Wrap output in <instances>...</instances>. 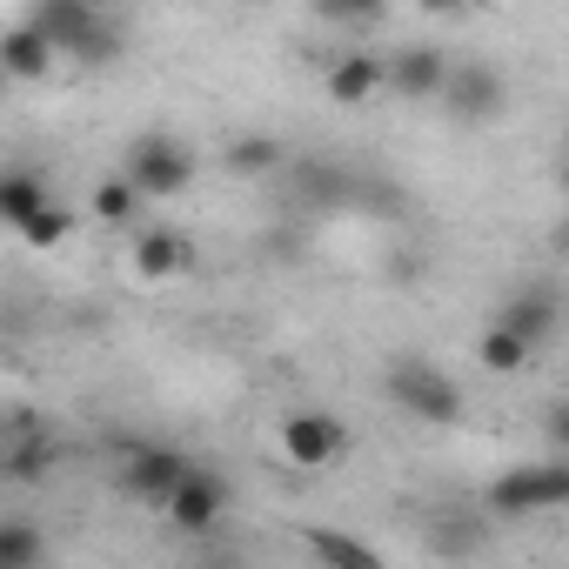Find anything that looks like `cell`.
<instances>
[{"instance_id":"obj_1","label":"cell","mask_w":569,"mask_h":569,"mask_svg":"<svg viewBox=\"0 0 569 569\" xmlns=\"http://www.w3.org/2000/svg\"><path fill=\"white\" fill-rule=\"evenodd\" d=\"M28 28L54 54H74V61H114V48H121V28L101 8H88V0H41L28 14Z\"/></svg>"},{"instance_id":"obj_2","label":"cell","mask_w":569,"mask_h":569,"mask_svg":"<svg viewBox=\"0 0 569 569\" xmlns=\"http://www.w3.org/2000/svg\"><path fill=\"white\" fill-rule=\"evenodd\" d=\"M121 181L134 188V201H174V194L194 188V154L174 134H141L128 148V174Z\"/></svg>"},{"instance_id":"obj_3","label":"cell","mask_w":569,"mask_h":569,"mask_svg":"<svg viewBox=\"0 0 569 569\" xmlns=\"http://www.w3.org/2000/svg\"><path fill=\"white\" fill-rule=\"evenodd\" d=\"M389 396H396L416 422H436V429L462 422V389H456L436 362H396V369H389Z\"/></svg>"},{"instance_id":"obj_4","label":"cell","mask_w":569,"mask_h":569,"mask_svg":"<svg viewBox=\"0 0 569 569\" xmlns=\"http://www.w3.org/2000/svg\"><path fill=\"white\" fill-rule=\"evenodd\" d=\"M569 496V462H522V469H502L489 482V509L496 516H529V509H556Z\"/></svg>"},{"instance_id":"obj_5","label":"cell","mask_w":569,"mask_h":569,"mask_svg":"<svg viewBox=\"0 0 569 569\" xmlns=\"http://www.w3.org/2000/svg\"><path fill=\"white\" fill-rule=\"evenodd\" d=\"M161 509H168V522H174V529L208 536V529L221 522V509H228V482H221L214 469H188V476H181V489H174Z\"/></svg>"},{"instance_id":"obj_6","label":"cell","mask_w":569,"mask_h":569,"mask_svg":"<svg viewBox=\"0 0 569 569\" xmlns=\"http://www.w3.org/2000/svg\"><path fill=\"white\" fill-rule=\"evenodd\" d=\"M342 442H349V429L329 409H302V416H289V429H281V449H289L296 469H329L342 456Z\"/></svg>"},{"instance_id":"obj_7","label":"cell","mask_w":569,"mask_h":569,"mask_svg":"<svg viewBox=\"0 0 569 569\" xmlns=\"http://www.w3.org/2000/svg\"><path fill=\"white\" fill-rule=\"evenodd\" d=\"M556 322H562V302H556V289H516L502 309H496V322L489 329H502V336H516L522 349H536V342H549L556 336Z\"/></svg>"},{"instance_id":"obj_8","label":"cell","mask_w":569,"mask_h":569,"mask_svg":"<svg viewBox=\"0 0 569 569\" xmlns=\"http://www.w3.org/2000/svg\"><path fill=\"white\" fill-rule=\"evenodd\" d=\"M194 462L181 456V449H168V442H148V449H134L128 456V476H121V489L134 496V502H168L174 489H181V476H188Z\"/></svg>"},{"instance_id":"obj_9","label":"cell","mask_w":569,"mask_h":569,"mask_svg":"<svg viewBox=\"0 0 569 569\" xmlns=\"http://www.w3.org/2000/svg\"><path fill=\"white\" fill-rule=\"evenodd\" d=\"M442 101H449L456 121H496L502 114V74L482 68V61H462V68H449Z\"/></svg>"},{"instance_id":"obj_10","label":"cell","mask_w":569,"mask_h":569,"mask_svg":"<svg viewBox=\"0 0 569 569\" xmlns=\"http://www.w3.org/2000/svg\"><path fill=\"white\" fill-rule=\"evenodd\" d=\"M382 81H389L402 101H429V94H442V81H449V54L429 48V41H416V48H402V54L382 68Z\"/></svg>"},{"instance_id":"obj_11","label":"cell","mask_w":569,"mask_h":569,"mask_svg":"<svg viewBox=\"0 0 569 569\" xmlns=\"http://www.w3.org/2000/svg\"><path fill=\"white\" fill-rule=\"evenodd\" d=\"M48 68H54V48L28 21H14L8 34H0V81H41Z\"/></svg>"},{"instance_id":"obj_12","label":"cell","mask_w":569,"mask_h":569,"mask_svg":"<svg viewBox=\"0 0 569 569\" xmlns=\"http://www.w3.org/2000/svg\"><path fill=\"white\" fill-rule=\"evenodd\" d=\"M134 268H141L148 281H174L181 268H194V248H188L174 228H141V234H134Z\"/></svg>"},{"instance_id":"obj_13","label":"cell","mask_w":569,"mask_h":569,"mask_svg":"<svg viewBox=\"0 0 569 569\" xmlns=\"http://www.w3.org/2000/svg\"><path fill=\"white\" fill-rule=\"evenodd\" d=\"M41 208H54V194H48V181H41L34 168H0V221H8V228H28Z\"/></svg>"},{"instance_id":"obj_14","label":"cell","mask_w":569,"mask_h":569,"mask_svg":"<svg viewBox=\"0 0 569 569\" xmlns=\"http://www.w3.org/2000/svg\"><path fill=\"white\" fill-rule=\"evenodd\" d=\"M309 536V549H316V562L322 569H389L362 536H349V529H329V522H316V529H302Z\"/></svg>"},{"instance_id":"obj_15","label":"cell","mask_w":569,"mask_h":569,"mask_svg":"<svg viewBox=\"0 0 569 569\" xmlns=\"http://www.w3.org/2000/svg\"><path fill=\"white\" fill-rule=\"evenodd\" d=\"M376 88H382V54H342L329 68V101L336 108H362Z\"/></svg>"},{"instance_id":"obj_16","label":"cell","mask_w":569,"mask_h":569,"mask_svg":"<svg viewBox=\"0 0 569 569\" xmlns=\"http://www.w3.org/2000/svg\"><path fill=\"white\" fill-rule=\"evenodd\" d=\"M296 194H302V201H316V208H342V201H356V181H349L336 161L302 154V161H296Z\"/></svg>"},{"instance_id":"obj_17","label":"cell","mask_w":569,"mask_h":569,"mask_svg":"<svg viewBox=\"0 0 569 569\" xmlns=\"http://www.w3.org/2000/svg\"><path fill=\"white\" fill-rule=\"evenodd\" d=\"M41 556H48V536L28 516H0V569H41Z\"/></svg>"},{"instance_id":"obj_18","label":"cell","mask_w":569,"mask_h":569,"mask_svg":"<svg viewBox=\"0 0 569 569\" xmlns=\"http://www.w3.org/2000/svg\"><path fill=\"white\" fill-rule=\"evenodd\" d=\"M0 469H8L14 482H41V476L54 469V442H48V429H41V436H21L8 456H0Z\"/></svg>"},{"instance_id":"obj_19","label":"cell","mask_w":569,"mask_h":569,"mask_svg":"<svg viewBox=\"0 0 569 569\" xmlns=\"http://www.w3.org/2000/svg\"><path fill=\"white\" fill-rule=\"evenodd\" d=\"M529 356H536V349H522V342H516V336H502V329H489V336H482V369H489V376H522V369H529Z\"/></svg>"},{"instance_id":"obj_20","label":"cell","mask_w":569,"mask_h":569,"mask_svg":"<svg viewBox=\"0 0 569 569\" xmlns=\"http://www.w3.org/2000/svg\"><path fill=\"white\" fill-rule=\"evenodd\" d=\"M274 161H281V148H274L268 134H248V141L228 148V168H234V174H268Z\"/></svg>"},{"instance_id":"obj_21","label":"cell","mask_w":569,"mask_h":569,"mask_svg":"<svg viewBox=\"0 0 569 569\" xmlns=\"http://www.w3.org/2000/svg\"><path fill=\"white\" fill-rule=\"evenodd\" d=\"M68 228H74V214L54 201V208H41V214L21 228V241H28V248H61V241H68Z\"/></svg>"},{"instance_id":"obj_22","label":"cell","mask_w":569,"mask_h":569,"mask_svg":"<svg viewBox=\"0 0 569 569\" xmlns=\"http://www.w3.org/2000/svg\"><path fill=\"white\" fill-rule=\"evenodd\" d=\"M134 188L128 181H101V194H94V221H108V228H121V221H134Z\"/></svg>"},{"instance_id":"obj_23","label":"cell","mask_w":569,"mask_h":569,"mask_svg":"<svg viewBox=\"0 0 569 569\" xmlns=\"http://www.w3.org/2000/svg\"><path fill=\"white\" fill-rule=\"evenodd\" d=\"M208 569H241V562H208Z\"/></svg>"},{"instance_id":"obj_24","label":"cell","mask_w":569,"mask_h":569,"mask_svg":"<svg viewBox=\"0 0 569 569\" xmlns=\"http://www.w3.org/2000/svg\"><path fill=\"white\" fill-rule=\"evenodd\" d=\"M0 449H8V429H0Z\"/></svg>"},{"instance_id":"obj_25","label":"cell","mask_w":569,"mask_h":569,"mask_svg":"<svg viewBox=\"0 0 569 569\" xmlns=\"http://www.w3.org/2000/svg\"><path fill=\"white\" fill-rule=\"evenodd\" d=\"M0 94H8V81H0Z\"/></svg>"}]
</instances>
